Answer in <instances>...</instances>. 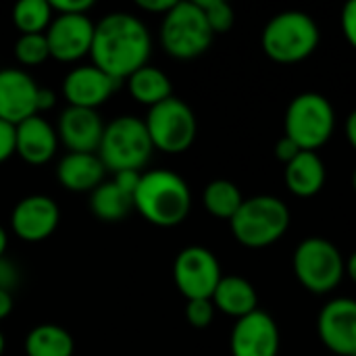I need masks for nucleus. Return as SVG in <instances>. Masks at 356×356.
Returning a JSON list of instances; mask_svg holds the SVG:
<instances>
[{
	"label": "nucleus",
	"mask_w": 356,
	"mask_h": 356,
	"mask_svg": "<svg viewBox=\"0 0 356 356\" xmlns=\"http://www.w3.org/2000/svg\"><path fill=\"white\" fill-rule=\"evenodd\" d=\"M17 282H19L17 265L13 261H8L6 257H2L0 259V290L13 292V288L17 286Z\"/></svg>",
	"instance_id": "nucleus-33"
},
{
	"label": "nucleus",
	"mask_w": 356,
	"mask_h": 356,
	"mask_svg": "<svg viewBox=\"0 0 356 356\" xmlns=\"http://www.w3.org/2000/svg\"><path fill=\"white\" fill-rule=\"evenodd\" d=\"M13 52L23 67L42 65L46 58H50L46 33H21L13 46Z\"/></svg>",
	"instance_id": "nucleus-27"
},
{
	"label": "nucleus",
	"mask_w": 356,
	"mask_h": 356,
	"mask_svg": "<svg viewBox=\"0 0 356 356\" xmlns=\"http://www.w3.org/2000/svg\"><path fill=\"white\" fill-rule=\"evenodd\" d=\"M346 275L356 284V250L346 259Z\"/></svg>",
	"instance_id": "nucleus-40"
},
{
	"label": "nucleus",
	"mask_w": 356,
	"mask_h": 356,
	"mask_svg": "<svg viewBox=\"0 0 356 356\" xmlns=\"http://www.w3.org/2000/svg\"><path fill=\"white\" fill-rule=\"evenodd\" d=\"M353 188H355V192H356V169H355V173H353Z\"/></svg>",
	"instance_id": "nucleus-43"
},
{
	"label": "nucleus",
	"mask_w": 356,
	"mask_h": 356,
	"mask_svg": "<svg viewBox=\"0 0 356 356\" xmlns=\"http://www.w3.org/2000/svg\"><path fill=\"white\" fill-rule=\"evenodd\" d=\"M140 177H142V171H119V173H115V177H113V181L121 188V190H125L127 194H136V188H138V184H140Z\"/></svg>",
	"instance_id": "nucleus-35"
},
{
	"label": "nucleus",
	"mask_w": 356,
	"mask_h": 356,
	"mask_svg": "<svg viewBox=\"0 0 356 356\" xmlns=\"http://www.w3.org/2000/svg\"><path fill=\"white\" fill-rule=\"evenodd\" d=\"M134 209L156 227H175L190 215V186L181 175L167 169L144 171L134 194Z\"/></svg>",
	"instance_id": "nucleus-2"
},
{
	"label": "nucleus",
	"mask_w": 356,
	"mask_h": 356,
	"mask_svg": "<svg viewBox=\"0 0 356 356\" xmlns=\"http://www.w3.org/2000/svg\"><path fill=\"white\" fill-rule=\"evenodd\" d=\"M144 123L154 150H161L165 154L186 152L194 144L198 131L194 111L177 96L150 106Z\"/></svg>",
	"instance_id": "nucleus-9"
},
{
	"label": "nucleus",
	"mask_w": 356,
	"mask_h": 356,
	"mask_svg": "<svg viewBox=\"0 0 356 356\" xmlns=\"http://www.w3.org/2000/svg\"><path fill=\"white\" fill-rule=\"evenodd\" d=\"M121 86L123 81L111 77L102 69L94 65H79L65 75L63 96L67 98L69 106L98 111V106H102Z\"/></svg>",
	"instance_id": "nucleus-14"
},
{
	"label": "nucleus",
	"mask_w": 356,
	"mask_h": 356,
	"mask_svg": "<svg viewBox=\"0 0 356 356\" xmlns=\"http://www.w3.org/2000/svg\"><path fill=\"white\" fill-rule=\"evenodd\" d=\"M104 127L106 123L102 121L98 111L67 106L58 115L56 136H58V142L69 152L96 154L104 136Z\"/></svg>",
	"instance_id": "nucleus-17"
},
{
	"label": "nucleus",
	"mask_w": 356,
	"mask_h": 356,
	"mask_svg": "<svg viewBox=\"0 0 356 356\" xmlns=\"http://www.w3.org/2000/svg\"><path fill=\"white\" fill-rule=\"evenodd\" d=\"M261 44L265 54L282 65H294L309 58L319 46V27L309 13L284 10L269 19Z\"/></svg>",
	"instance_id": "nucleus-5"
},
{
	"label": "nucleus",
	"mask_w": 356,
	"mask_h": 356,
	"mask_svg": "<svg viewBox=\"0 0 356 356\" xmlns=\"http://www.w3.org/2000/svg\"><path fill=\"white\" fill-rule=\"evenodd\" d=\"M202 202L204 209L223 221H232V217L238 213V209L244 202V196L240 192V188L229 181V179H213L204 192H202Z\"/></svg>",
	"instance_id": "nucleus-25"
},
{
	"label": "nucleus",
	"mask_w": 356,
	"mask_h": 356,
	"mask_svg": "<svg viewBox=\"0 0 356 356\" xmlns=\"http://www.w3.org/2000/svg\"><path fill=\"white\" fill-rule=\"evenodd\" d=\"M317 334L334 356H356V300H330L319 313Z\"/></svg>",
	"instance_id": "nucleus-12"
},
{
	"label": "nucleus",
	"mask_w": 356,
	"mask_h": 356,
	"mask_svg": "<svg viewBox=\"0 0 356 356\" xmlns=\"http://www.w3.org/2000/svg\"><path fill=\"white\" fill-rule=\"evenodd\" d=\"M221 265L204 246H186L173 263V282L188 300L213 298L221 282Z\"/></svg>",
	"instance_id": "nucleus-10"
},
{
	"label": "nucleus",
	"mask_w": 356,
	"mask_h": 356,
	"mask_svg": "<svg viewBox=\"0 0 356 356\" xmlns=\"http://www.w3.org/2000/svg\"><path fill=\"white\" fill-rule=\"evenodd\" d=\"M4 346H6V340H4V334L0 332V356L4 355Z\"/></svg>",
	"instance_id": "nucleus-42"
},
{
	"label": "nucleus",
	"mask_w": 356,
	"mask_h": 356,
	"mask_svg": "<svg viewBox=\"0 0 356 356\" xmlns=\"http://www.w3.org/2000/svg\"><path fill=\"white\" fill-rule=\"evenodd\" d=\"M17 138H15V125L0 119V163L8 161L15 154Z\"/></svg>",
	"instance_id": "nucleus-31"
},
{
	"label": "nucleus",
	"mask_w": 356,
	"mask_h": 356,
	"mask_svg": "<svg viewBox=\"0 0 356 356\" xmlns=\"http://www.w3.org/2000/svg\"><path fill=\"white\" fill-rule=\"evenodd\" d=\"M96 23L88 15H54L46 40L50 56L60 63H75L90 56Z\"/></svg>",
	"instance_id": "nucleus-11"
},
{
	"label": "nucleus",
	"mask_w": 356,
	"mask_h": 356,
	"mask_svg": "<svg viewBox=\"0 0 356 356\" xmlns=\"http://www.w3.org/2000/svg\"><path fill=\"white\" fill-rule=\"evenodd\" d=\"M60 221L58 204L46 194L21 198L10 213V227L23 242H42L54 234Z\"/></svg>",
	"instance_id": "nucleus-15"
},
{
	"label": "nucleus",
	"mask_w": 356,
	"mask_h": 356,
	"mask_svg": "<svg viewBox=\"0 0 356 356\" xmlns=\"http://www.w3.org/2000/svg\"><path fill=\"white\" fill-rule=\"evenodd\" d=\"M346 138H348L350 146L356 150V108L346 119Z\"/></svg>",
	"instance_id": "nucleus-39"
},
{
	"label": "nucleus",
	"mask_w": 356,
	"mask_h": 356,
	"mask_svg": "<svg viewBox=\"0 0 356 356\" xmlns=\"http://www.w3.org/2000/svg\"><path fill=\"white\" fill-rule=\"evenodd\" d=\"M54 15H88L94 0H48Z\"/></svg>",
	"instance_id": "nucleus-30"
},
{
	"label": "nucleus",
	"mask_w": 356,
	"mask_h": 356,
	"mask_svg": "<svg viewBox=\"0 0 356 356\" xmlns=\"http://www.w3.org/2000/svg\"><path fill=\"white\" fill-rule=\"evenodd\" d=\"M177 0H138V6L146 13H156V15H167Z\"/></svg>",
	"instance_id": "nucleus-36"
},
{
	"label": "nucleus",
	"mask_w": 356,
	"mask_h": 356,
	"mask_svg": "<svg viewBox=\"0 0 356 356\" xmlns=\"http://www.w3.org/2000/svg\"><path fill=\"white\" fill-rule=\"evenodd\" d=\"M336 129V113L332 102L317 92H302L288 104L284 119V136L300 150L317 152L330 142Z\"/></svg>",
	"instance_id": "nucleus-7"
},
{
	"label": "nucleus",
	"mask_w": 356,
	"mask_h": 356,
	"mask_svg": "<svg viewBox=\"0 0 356 356\" xmlns=\"http://www.w3.org/2000/svg\"><path fill=\"white\" fill-rule=\"evenodd\" d=\"M125 86H127L131 98L148 108L156 106L159 102L173 96V86H171L169 75L152 65H146V67L138 69L136 73H131L125 79Z\"/></svg>",
	"instance_id": "nucleus-22"
},
{
	"label": "nucleus",
	"mask_w": 356,
	"mask_h": 356,
	"mask_svg": "<svg viewBox=\"0 0 356 356\" xmlns=\"http://www.w3.org/2000/svg\"><path fill=\"white\" fill-rule=\"evenodd\" d=\"M229 348L232 356H277L280 327L275 319L261 309L242 319H236Z\"/></svg>",
	"instance_id": "nucleus-13"
},
{
	"label": "nucleus",
	"mask_w": 356,
	"mask_h": 356,
	"mask_svg": "<svg viewBox=\"0 0 356 356\" xmlns=\"http://www.w3.org/2000/svg\"><path fill=\"white\" fill-rule=\"evenodd\" d=\"M196 4L204 13L213 33H225L234 27L236 15L225 0H196Z\"/></svg>",
	"instance_id": "nucleus-28"
},
{
	"label": "nucleus",
	"mask_w": 356,
	"mask_h": 356,
	"mask_svg": "<svg viewBox=\"0 0 356 356\" xmlns=\"http://www.w3.org/2000/svg\"><path fill=\"white\" fill-rule=\"evenodd\" d=\"M38 81L25 69H0V119L19 125L38 115Z\"/></svg>",
	"instance_id": "nucleus-16"
},
{
	"label": "nucleus",
	"mask_w": 356,
	"mask_h": 356,
	"mask_svg": "<svg viewBox=\"0 0 356 356\" xmlns=\"http://www.w3.org/2000/svg\"><path fill=\"white\" fill-rule=\"evenodd\" d=\"M17 146L15 152L29 165H46L58 150V136L56 127L50 125L44 117L33 115L19 125H15Z\"/></svg>",
	"instance_id": "nucleus-18"
},
{
	"label": "nucleus",
	"mask_w": 356,
	"mask_h": 356,
	"mask_svg": "<svg viewBox=\"0 0 356 356\" xmlns=\"http://www.w3.org/2000/svg\"><path fill=\"white\" fill-rule=\"evenodd\" d=\"M25 356H73V336L54 323H42L29 330L23 342Z\"/></svg>",
	"instance_id": "nucleus-23"
},
{
	"label": "nucleus",
	"mask_w": 356,
	"mask_h": 356,
	"mask_svg": "<svg viewBox=\"0 0 356 356\" xmlns=\"http://www.w3.org/2000/svg\"><path fill=\"white\" fill-rule=\"evenodd\" d=\"M154 146L150 142L144 119L134 115H121L106 123L104 136L98 148V159L111 173L142 171L152 159Z\"/></svg>",
	"instance_id": "nucleus-3"
},
{
	"label": "nucleus",
	"mask_w": 356,
	"mask_h": 356,
	"mask_svg": "<svg viewBox=\"0 0 356 356\" xmlns=\"http://www.w3.org/2000/svg\"><path fill=\"white\" fill-rule=\"evenodd\" d=\"M290 209L284 200L261 194L244 198L229 227L234 238L246 248H267L284 238L290 227Z\"/></svg>",
	"instance_id": "nucleus-4"
},
{
	"label": "nucleus",
	"mask_w": 356,
	"mask_h": 356,
	"mask_svg": "<svg viewBox=\"0 0 356 356\" xmlns=\"http://www.w3.org/2000/svg\"><path fill=\"white\" fill-rule=\"evenodd\" d=\"M54 104H56V94L48 88H40V92H38V115L42 111L52 108Z\"/></svg>",
	"instance_id": "nucleus-37"
},
{
	"label": "nucleus",
	"mask_w": 356,
	"mask_h": 356,
	"mask_svg": "<svg viewBox=\"0 0 356 356\" xmlns=\"http://www.w3.org/2000/svg\"><path fill=\"white\" fill-rule=\"evenodd\" d=\"M134 209V196L121 190L113 179L102 181L90 196V211L96 219L115 223L123 221Z\"/></svg>",
	"instance_id": "nucleus-24"
},
{
	"label": "nucleus",
	"mask_w": 356,
	"mask_h": 356,
	"mask_svg": "<svg viewBox=\"0 0 356 356\" xmlns=\"http://www.w3.org/2000/svg\"><path fill=\"white\" fill-rule=\"evenodd\" d=\"M54 13L48 0H19L13 6L10 19L21 33H46Z\"/></svg>",
	"instance_id": "nucleus-26"
},
{
	"label": "nucleus",
	"mask_w": 356,
	"mask_h": 356,
	"mask_svg": "<svg viewBox=\"0 0 356 356\" xmlns=\"http://www.w3.org/2000/svg\"><path fill=\"white\" fill-rule=\"evenodd\" d=\"M211 300L217 311H221L229 317H236V319H242L259 309V294H257L254 286L240 275L221 277Z\"/></svg>",
	"instance_id": "nucleus-21"
},
{
	"label": "nucleus",
	"mask_w": 356,
	"mask_h": 356,
	"mask_svg": "<svg viewBox=\"0 0 356 356\" xmlns=\"http://www.w3.org/2000/svg\"><path fill=\"white\" fill-rule=\"evenodd\" d=\"M104 173L106 169L98 154L67 152L56 167L58 184L71 192H94L104 181Z\"/></svg>",
	"instance_id": "nucleus-19"
},
{
	"label": "nucleus",
	"mask_w": 356,
	"mask_h": 356,
	"mask_svg": "<svg viewBox=\"0 0 356 356\" xmlns=\"http://www.w3.org/2000/svg\"><path fill=\"white\" fill-rule=\"evenodd\" d=\"M300 152H305V150H300L290 138H286V136H282L280 140H277V144H275V156H277V161H282L284 165H288V163H292Z\"/></svg>",
	"instance_id": "nucleus-34"
},
{
	"label": "nucleus",
	"mask_w": 356,
	"mask_h": 356,
	"mask_svg": "<svg viewBox=\"0 0 356 356\" xmlns=\"http://www.w3.org/2000/svg\"><path fill=\"white\" fill-rule=\"evenodd\" d=\"M13 313V294L6 290H0V321L6 319Z\"/></svg>",
	"instance_id": "nucleus-38"
},
{
	"label": "nucleus",
	"mask_w": 356,
	"mask_h": 356,
	"mask_svg": "<svg viewBox=\"0 0 356 356\" xmlns=\"http://www.w3.org/2000/svg\"><path fill=\"white\" fill-rule=\"evenodd\" d=\"M340 23H342L344 38L348 40V44L356 50V0L346 2V6L342 8Z\"/></svg>",
	"instance_id": "nucleus-32"
},
{
	"label": "nucleus",
	"mask_w": 356,
	"mask_h": 356,
	"mask_svg": "<svg viewBox=\"0 0 356 356\" xmlns=\"http://www.w3.org/2000/svg\"><path fill=\"white\" fill-rule=\"evenodd\" d=\"M286 188L298 198H311L325 186L327 171L317 152H300L284 171Z\"/></svg>",
	"instance_id": "nucleus-20"
},
{
	"label": "nucleus",
	"mask_w": 356,
	"mask_h": 356,
	"mask_svg": "<svg viewBox=\"0 0 356 356\" xmlns=\"http://www.w3.org/2000/svg\"><path fill=\"white\" fill-rule=\"evenodd\" d=\"M292 267L300 286L313 294L336 290L346 275V261L336 244L325 238L302 240L292 259Z\"/></svg>",
	"instance_id": "nucleus-8"
},
{
	"label": "nucleus",
	"mask_w": 356,
	"mask_h": 356,
	"mask_svg": "<svg viewBox=\"0 0 356 356\" xmlns=\"http://www.w3.org/2000/svg\"><path fill=\"white\" fill-rule=\"evenodd\" d=\"M215 305L211 298H198V300H188L186 305V319L192 327L204 330L213 323L215 319Z\"/></svg>",
	"instance_id": "nucleus-29"
},
{
	"label": "nucleus",
	"mask_w": 356,
	"mask_h": 356,
	"mask_svg": "<svg viewBox=\"0 0 356 356\" xmlns=\"http://www.w3.org/2000/svg\"><path fill=\"white\" fill-rule=\"evenodd\" d=\"M150 54L152 38L140 17L115 10L96 23L90 50L92 65L111 77L125 81L131 73L148 65Z\"/></svg>",
	"instance_id": "nucleus-1"
},
{
	"label": "nucleus",
	"mask_w": 356,
	"mask_h": 356,
	"mask_svg": "<svg viewBox=\"0 0 356 356\" xmlns=\"http://www.w3.org/2000/svg\"><path fill=\"white\" fill-rule=\"evenodd\" d=\"M213 29L196 4V0H177L175 6L163 15L161 44L165 52L179 60L202 56L213 44Z\"/></svg>",
	"instance_id": "nucleus-6"
},
{
	"label": "nucleus",
	"mask_w": 356,
	"mask_h": 356,
	"mask_svg": "<svg viewBox=\"0 0 356 356\" xmlns=\"http://www.w3.org/2000/svg\"><path fill=\"white\" fill-rule=\"evenodd\" d=\"M6 246H8V234H6V229L0 225V259L6 254Z\"/></svg>",
	"instance_id": "nucleus-41"
}]
</instances>
